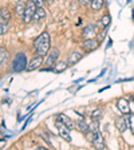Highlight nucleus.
<instances>
[{"label":"nucleus","instance_id":"obj_1","mask_svg":"<svg viewBox=\"0 0 134 150\" xmlns=\"http://www.w3.org/2000/svg\"><path fill=\"white\" fill-rule=\"evenodd\" d=\"M34 48H35L36 55H40V56L44 58L51 50V36H50V34L46 32V31L42 32V34L34 40Z\"/></svg>","mask_w":134,"mask_h":150},{"label":"nucleus","instance_id":"obj_2","mask_svg":"<svg viewBox=\"0 0 134 150\" xmlns=\"http://www.w3.org/2000/svg\"><path fill=\"white\" fill-rule=\"evenodd\" d=\"M36 4H35L34 0H27L26 3V8H24V13H23V22L24 23H30L32 22V18H34V13L36 11Z\"/></svg>","mask_w":134,"mask_h":150},{"label":"nucleus","instance_id":"obj_3","mask_svg":"<svg viewBox=\"0 0 134 150\" xmlns=\"http://www.w3.org/2000/svg\"><path fill=\"white\" fill-rule=\"evenodd\" d=\"M27 58L23 52L18 54L13 59V63H12V69L13 71H23L24 69H27Z\"/></svg>","mask_w":134,"mask_h":150},{"label":"nucleus","instance_id":"obj_4","mask_svg":"<svg viewBox=\"0 0 134 150\" xmlns=\"http://www.w3.org/2000/svg\"><path fill=\"white\" fill-rule=\"evenodd\" d=\"M90 142L93 144V146L95 149H105L106 145H105V139H103V135L101 134L99 131H95V133H91V137L89 138Z\"/></svg>","mask_w":134,"mask_h":150},{"label":"nucleus","instance_id":"obj_5","mask_svg":"<svg viewBox=\"0 0 134 150\" xmlns=\"http://www.w3.org/2000/svg\"><path fill=\"white\" fill-rule=\"evenodd\" d=\"M56 130H58V133H59V135L63 138L65 141H67V142H71V135H70V129L67 127V126L65 125V123H62L60 121H58L56 119Z\"/></svg>","mask_w":134,"mask_h":150},{"label":"nucleus","instance_id":"obj_6","mask_svg":"<svg viewBox=\"0 0 134 150\" xmlns=\"http://www.w3.org/2000/svg\"><path fill=\"white\" fill-rule=\"evenodd\" d=\"M47 59H46V62H44V64L48 67V70H51L52 69V66H55V63H56V60H58V56H59V50L58 48H51L50 50V52L47 54Z\"/></svg>","mask_w":134,"mask_h":150},{"label":"nucleus","instance_id":"obj_7","mask_svg":"<svg viewBox=\"0 0 134 150\" xmlns=\"http://www.w3.org/2000/svg\"><path fill=\"white\" fill-rule=\"evenodd\" d=\"M98 46H99V42L95 38H89L82 43V50L86 51V52H90V51H94L95 48H98Z\"/></svg>","mask_w":134,"mask_h":150},{"label":"nucleus","instance_id":"obj_8","mask_svg":"<svg viewBox=\"0 0 134 150\" xmlns=\"http://www.w3.org/2000/svg\"><path fill=\"white\" fill-rule=\"evenodd\" d=\"M117 107L123 115L130 114V105H129V100L126 98H118L117 99Z\"/></svg>","mask_w":134,"mask_h":150},{"label":"nucleus","instance_id":"obj_9","mask_svg":"<svg viewBox=\"0 0 134 150\" xmlns=\"http://www.w3.org/2000/svg\"><path fill=\"white\" fill-rule=\"evenodd\" d=\"M42 63H43V56H40V55L34 56V58L30 60V63L27 64V70H28V71H34V70H38L42 66Z\"/></svg>","mask_w":134,"mask_h":150},{"label":"nucleus","instance_id":"obj_10","mask_svg":"<svg viewBox=\"0 0 134 150\" xmlns=\"http://www.w3.org/2000/svg\"><path fill=\"white\" fill-rule=\"evenodd\" d=\"M114 123H116V127L118 129L121 133H125L129 127V122L125 117H117L116 121H114Z\"/></svg>","mask_w":134,"mask_h":150},{"label":"nucleus","instance_id":"obj_11","mask_svg":"<svg viewBox=\"0 0 134 150\" xmlns=\"http://www.w3.org/2000/svg\"><path fill=\"white\" fill-rule=\"evenodd\" d=\"M95 35H97V27H95L94 24H87L83 28V31H82V36H83L84 39L94 38Z\"/></svg>","mask_w":134,"mask_h":150},{"label":"nucleus","instance_id":"obj_12","mask_svg":"<svg viewBox=\"0 0 134 150\" xmlns=\"http://www.w3.org/2000/svg\"><path fill=\"white\" fill-rule=\"evenodd\" d=\"M56 119H58V121H60L62 123H65V125L67 126L70 130L75 129V126H77V125H75V122L72 121V119H70L69 117H66L65 114H58V115H56Z\"/></svg>","mask_w":134,"mask_h":150},{"label":"nucleus","instance_id":"obj_13","mask_svg":"<svg viewBox=\"0 0 134 150\" xmlns=\"http://www.w3.org/2000/svg\"><path fill=\"white\" fill-rule=\"evenodd\" d=\"M11 20V12L7 8H0V24H8Z\"/></svg>","mask_w":134,"mask_h":150},{"label":"nucleus","instance_id":"obj_14","mask_svg":"<svg viewBox=\"0 0 134 150\" xmlns=\"http://www.w3.org/2000/svg\"><path fill=\"white\" fill-rule=\"evenodd\" d=\"M82 58V54L79 51H72L71 54L69 55V59H67V64L71 66V64H75L77 62H79Z\"/></svg>","mask_w":134,"mask_h":150},{"label":"nucleus","instance_id":"obj_15","mask_svg":"<svg viewBox=\"0 0 134 150\" xmlns=\"http://www.w3.org/2000/svg\"><path fill=\"white\" fill-rule=\"evenodd\" d=\"M46 9L43 8V7H36V11H35V13H34V18H32V20L34 22H39V20H42V19H44L46 18Z\"/></svg>","mask_w":134,"mask_h":150},{"label":"nucleus","instance_id":"obj_16","mask_svg":"<svg viewBox=\"0 0 134 150\" xmlns=\"http://www.w3.org/2000/svg\"><path fill=\"white\" fill-rule=\"evenodd\" d=\"M9 62V54L4 47H0V64L7 66Z\"/></svg>","mask_w":134,"mask_h":150},{"label":"nucleus","instance_id":"obj_17","mask_svg":"<svg viewBox=\"0 0 134 150\" xmlns=\"http://www.w3.org/2000/svg\"><path fill=\"white\" fill-rule=\"evenodd\" d=\"M110 20H111V18H110L109 13H106V15H103L102 18L99 19V22H98V27L102 28V30H105V28H106L107 25L110 24Z\"/></svg>","mask_w":134,"mask_h":150},{"label":"nucleus","instance_id":"obj_18","mask_svg":"<svg viewBox=\"0 0 134 150\" xmlns=\"http://www.w3.org/2000/svg\"><path fill=\"white\" fill-rule=\"evenodd\" d=\"M90 6H91V9L97 12V11L102 9V7L105 6V0H93Z\"/></svg>","mask_w":134,"mask_h":150},{"label":"nucleus","instance_id":"obj_19","mask_svg":"<svg viewBox=\"0 0 134 150\" xmlns=\"http://www.w3.org/2000/svg\"><path fill=\"white\" fill-rule=\"evenodd\" d=\"M77 127H78V130L81 131V133H83V134H89V133H90V130H89V125L83 121H79L78 123H77Z\"/></svg>","mask_w":134,"mask_h":150},{"label":"nucleus","instance_id":"obj_20","mask_svg":"<svg viewBox=\"0 0 134 150\" xmlns=\"http://www.w3.org/2000/svg\"><path fill=\"white\" fill-rule=\"evenodd\" d=\"M102 117H103L102 109H95V110H93V112H91V119H94V121H101Z\"/></svg>","mask_w":134,"mask_h":150},{"label":"nucleus","instance_id":"obj_21","mask_svg":"<svg viewBox=\"0 0 134 150\" xmlns=\"http://www.w3.org/2000/svg\"><path fill=\"white\" fill-rule=\"evenodd\" d=\"M24 8H26V3L19 1V3L15 6V13L19 15V16H23V13H24Z\"/></svg>","mask_w":134,"mask_h":150},{"label":"nucleus","instance_id":"obj_22","mask_svg":"<svg viewBox=\"0 0 134 150\" xmlns=\"http://www.w3.org/2000/svg\"><path fill=\"white\" fill-rule=\"evenodd\" d=\"M89 130H90L91 133L99 131V121H94V119H93V122L89 125Z\"/></svg>","mask_w":134,"mask_h":150},{"label":"nucleus","instance_id":"obj_23","mask_svg":"<svg viewBox=\"0 0 134 150\" xmlns=\"http://www.w3.org/2000/svg\"><path fill=\"white\" fill-rule=\"evenodd\" d=\"M67 66H69V64H67V63H65V62H59V63L56 62L54 70H55L56 72H58V71H63V70H66V67H67Z\"/></svg>","mask_w":134,"mask_h":150},{"label":"nucleus","instance_id":"obj_24","mask_svg":"<svg viewBox=\"0 0 134 150\" xmlns=\"http://www.w3.org/2000/svg\"><path fill=\"white\" fill-rule=\"evenodd\" d=\"M128 122H129V127L131 129V131H133V134H134V114H129Z\"/></svg>","mask_w":134,"mask_h":150},{"label":"nucleus","instance_id":"obj_25","mask_svg":"<svg viewBox=\"0 0 134 150\" xmlns=\"http://www.w3.org/2000/svg\"><path fill=\"white\" fill-rule=\"evenodd\" d=\"M8 31V24H0V35H4Z\"/></svg>","mask_w":134,"mask_h":150},{"label":"nucleus","instance_id":"obj_26","mask_svg":"<svg viewBox=\"0 0 134 150\" xmlns=\"http://www.w3.org/2000/svg\"><path fill=\"white\" fill-rule=\"evenodd\" d=\"M91 1H93V0H78V3L81 4V6H83V7H87V6H90V4H91Z\"/></svg>","mask_w":134,"mask_h":150},{"label":"nucleus","instance_id":"obj_27","mask_svg":"<svg viewBox=\"0 0 134 150\" xmlns=\"http://www.w3.org/2000/svg\"><path fill=\"white\" fill-rule=\"evenodd\" d=\"M131 102L134 103V95H133V97H131Z\"/></svg>","mask_w":134,"mask_h":150}]
</instances>
